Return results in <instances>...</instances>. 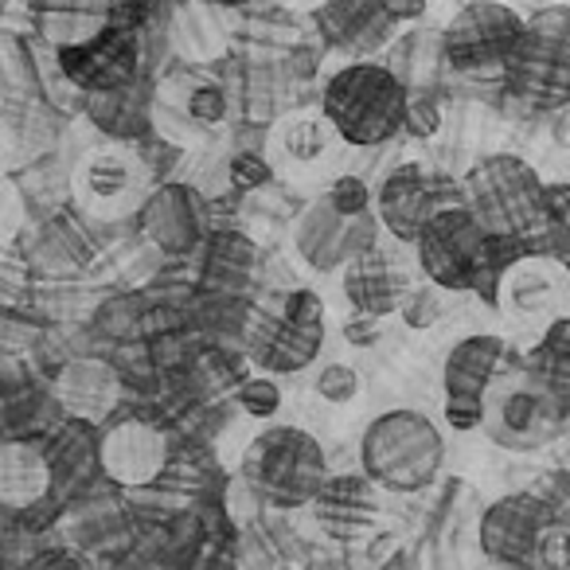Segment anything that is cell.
Here are the masks:
<instances>
[{
    "mask_svg": "<svg viewBox=\"0 0 570 570\" xmlns=\"http://www.w3.org/2000/svg\"><path fill=\"white\" fill-rule=\"evenodd\" d=\"M321 110L344 137V145L372 149L406 129L411 90L383 63H348L328 79Z\"/></svg>",
    "mask_w": 570,
    "mask_h": 570,
    "instance_id": "cell-1",
    "label": "cell"
},
{
    "mask_svg": "<svg viewBox=\"0 0 570 570\" xmlns=\"http://www.w3.org/2000/svg\"><path fill=\"white\" fill-rule=\"evenodd\" d=\"M360 465L387 492H422L445 465V438L422 411H387L360 438Z\"/></svg>",
    "mask_w": 570,
    "mask_h": 570,
    "instance_id": "cell-2",
    "label": "cell"
},
{
    "mask_svg": "<svg viewBox=\"0 0 570 570\" xmlns=\"http://www.w3.org/2000/svg\"><path fill=\"white\" fill-rule=\"evenodd\" d=\"M570 411L551 395L543 380L528 364L500 367L484 395L481 430L492 445L508 453H535L562 438Z\"/></svg>",
    "mask_w": 570,
    "mask_h": 570,
    "instance_id": "cell-3",
    "label": "cell"
},
{
    "mask_svg": "<svg viewBox=\"0 0 570 570\" xmlns=\"http://www.w3.org/2000/svg\"><path fill=\"white\" fill-rule=\"evenodd\" d=\"M325 344V302L309 289L266 294L246 321V348L266 375H294Z\"/></svg>",
    "mask_w": 570,
    "mask_h": 570,
    "instance_id": "cell-4",
    "label": "cell"
},
{
    "mask_svg": "<svg viewBox=\"0 0 570 570\" xmlns=\"http://www.w3.org/2000/svg\"><path fill=\"white\" fill-rule=\"evenodd\" d=\"M243 476L266 500L285 508L313 504L328 481V461L321 442L302 426H269L246 445Z\"/></svg>",
    "mask_w": 570,
    "mask_h": 570,
    "instance_id": "cell-5",
    "label": "cell"
},
{
    "mask_svg": "<svg viewBox=\"0 0 570 570\" xmlns=\"http://www.w3.org/2000/svg\"><path fill=\"white\" fill-rule=\"evenodd\" d=\"M543 188L539 173L515 153H492L481 157L469 168L465 184H461V199L469 212L489 227L492 238H515L528 235L531 223L543 204Z\"/></svg>",
    "mask_w": 570,
    "mask_h": 570,
    "instance_id": "cell-6",
    "label": "cell"
},
{
    "mask_svg": "<svg viewBox=\"0 0 570 570\" xmlns=\"http://www.w3.org/2000/svg\"><path fill=\"white\" fill-rule=\"evenodd\" d=\"M515 95L535 106L570 102V4L539 9L523 28V40L504 67Z\"/></svg>",
    "mask_w": 570,
    "mask_h": 570,
    "instance_id": "cell-7",
    "label": "cell"
},
{
    "mask_svg": "<svg viewBox=\"0 0 570 570\" xmlns=\"http://www.w3.org/2000/svg\"><path fill=\"white\" fill-rule=\"evenodd\" d=\"M489 227L469 212L465 199H458L422 227L414 250H419V269L438 289H473L481 269L489 266Z\"/></svg>",
    "mask_w": 570,
    "mask_h": 570,
    "instance_id": "cell-8",
    "label": "cell"
},
{
    "mask_svg": "<svg viewBox=\"0 0 570 570\" xmlns=\"http://www.w3.org/2000/svg\"><path fill=\"white\" fill-rule=\"evenodd\" d=\"M523 28H528V20L500 0H473L445 24L442 56L453 71L465 75H484L497 67L504 71L508 59L520 48Z\"/></svg>",
    "mask_w": 570,
    "mask_h": 570,
    "instance_id": "cell-9",
    "label": "cell"
},
{
    "mask_svg": "<svg viewBox=\"0 0 570 570\" xmlns=\"http://www.w3.org/2000/svg\"><path fill=\"white\" fill-rule=\"evenodd\" d=\"M149 196V168L129 149H95L75 168V199L98 223H121L129 215H141Z\"/></svg>",
    "mask_w": 570,
    "mask_h": 570,
    "instance_id": "cell-10",
    "label": "cell"
},
{
    "mask_svg": "<svg viewBox=\"0 0 570 570\" xmlns=\"http://www.w3.org/2000/svg\"><path fill=\"white\" fill-rule=\"evenodd\" d=\"M380 215H348L328 199V191H321L294 223V243L297 254L309 262L313 269L328 274V269H344L356 254H364L367 246L380 243Z\"/></svg>",
    "mask_w": 570,
    "mask_h": 570,
    "instance_id": "cell-11",
    "label": "cell"
},
{
    "mask_svg": "<svg viewBox=\"0 0 570 570\" xmlns=\"http://www.w3.org/2000/svg\"><path fill=\"white\" fill-rule=\"evenodd\" d=\"M497 305L515 321H539V325H554V321L570 317V262L554 258V254H520L508 262L504 274L497 282Z\"/></svg>",
    "mask_w": 570,
    "mask_h": 570,
    "instance_id": "cell-12",
    "label": "cell"
},
{
    "mask_svg": "<svg viewBox=\"0 0 570 570\" xmlns=\"http://www.w3.org/2000/svg\"><path fill=\"white\" fill-rule=\"evenodd\" d=\"M504 367V341L500 336H469L458 341L442 367V411L453 430H476L484 419V395Z\"/></svg>",
    "mask_w": 570,
    "mask_h": 570,
    "instance_id": "cell-13",
    "label": "cell"
},
{
    "mask_svg": "<svg viewBox=\"0 0 570 570\" xmlns=\"http://www.w3.org/2000/svg\"><path fill=\"white\" fill-rule=\"evenodd\" d=\"M458 204L450 180L438 173H430L426 165L411 160V165H399L387 180L375 191V215H380L383 230L399 243H419L422 227L434 219L442 207Z\"/></svg>",
    "mask_w": 570,
    "mask_h": 570,
    "instance_id": "cell-14",
    "label": "cell"
},
{
    "mask_svg": "<svg viewBox=\"0 0 570 570\" xmlns=\"http://www.w3.org/2000/svg\"><path fill=\"white\" fill-rule=\"evenodd\" d=\"M395 243H375L344 266V297L364 317H391L403 313L414 294V274L406 254Z\"/></svg>",
    "mask_w": 570,
    "mask_h": 570,
    "instance_id": "cell-15",
    "label": "cell"
},
{
    "mask_svg": "<svg viewBox=\"0 0 570 570\" xmlns=\"http://www.w3.org/2000/svg\"><path fill=\"white\" fill-rule=\"evenodd\" d=\"M137 36L134 28L118 24L114 20L102 36L79 43V48H63L59 51V67L75 87L90 90V95H118L134 82L137 75Z\"/></svg>",
    "mask_w": 570,
    "mask_h": 570,
    "instance_id": "cell-16",
    "label": "cell"
},
{
    "mask_svg": "<svg viewBox=\"0 0 570 570\" xmlns=\"http://www.w3.org/2000/svg\"><path fill=\"white\" fill-rule=\"evenodd\" d=\"M98 465L121 489L153 484L168 465V438L157 422L121 419L98 442Z\"/></svg>",
    "mask_w": 570,
    "mask_h": 570,
    "instance_id": "cell-17",
    "label": "cell"
},
{
    "mask_svg": "<svg viewBox=\"0 0 570 570\" xmlns=\"http://www.w3.org/2000/svg\"><path fill=\"white\" fill-rule=\"evenodd\" d=\"M554 523V512L543 497L531 492H512V497L497 500L489 512L481 515V551L484 559H508V562H528L535 554L543 531Z\"/></svg>",
    "mask_w": 570,
    "mask_h": 570,
    "instance_id": "cell-18",
    "label": "cell"
},
{
    "mask_svg": "<svg viewBox=\"0 0 570 570\" xmlns=\"http://www.w3.org/2000/svg\"><path fill=\"white\" fill-rule=\"evenodd\" d=\"M141 230L157 250L191 254L207 235V204L188 184H160L141 207Z\"/></svg>",
    "mask_w": 570,
    "mask_h": 570,
    "instance_id": "cell-19",
    "label": "cell"
},
{
    "mask_svg": "<svg viewBox=\"0 0 570 570\" xmlns=\"http://www.w3.org/2000/svg\"><path fill=\"white\" fill-rule=\"evenodd\" d=\"M344 145V137L336 134V126L321 114H294L269 137V165L282 168L289 176H317L325 165H333L336 149Z\"/></svg>",
    "mask_w": 570,
    "mask_h": 570,
    "instance_id": "cell-20",
    "label": "cell"
},
{
    "mask_svg": "<svg viewBox=\"0 0 570 570\" xmlns=\"http://www.w3.org/2000/svg\"><path fill=\"white\" fill-rule=\"evenodd\" d=\"M32 20L56 51L79 48L114 24V0H32Z\"/></svg>",
    "mask_w": 570,
    "mask_h": 570,
    "instance_id": "cell-21",
    "label": "cell"
},
{
    "mask_svg": "<svg viewBox=\"0 0 570 570\" xmlns=\"http://www.w3.org/2000/svg\"><path fill=\"white\" fill-rule=\"evenodd\" d=\"M317 20L325 40L348 51H375L395 32V20L387 17L380 0H328Z\"/></svg>",
    "mask_w": 570,
    "mask_h": 570,
    "instance_id": "cell-22",
    "label": "cell"
},
{
    "mask_svg": "<svg viewBox=\"0 0 570 570\" xmlns=\"http://www.w3.org/2000/svg\"><path fill=\"white\" fill-rule=\"evenodd\" d=\"M51 489V461L40 442L32 438H12L0 450V504L9 512L40 504Z\"/></svg>",
    "mask_w": 570,
    "mask_h": 570,
    "instance_id": "cell-23",
    "label": "cell"
},
{
    "mask_svg": "<svg viewBox=\"0 0 570 570\" xmlns=\"http://www.w3.org/2000/svg\"><path fill=\"white\" fill-rule=\"evenodd\" d=\"M59 403L75 414V419H106V414L118 406L121 399V383L114 375L110 364L102 360H75L59 372V387H56Z\"/></svg>",
    "mask_w": 570,
    "mask_h": 570,
    "instance_id": "cell-24",
    "label": "cell"
},
{
    "mask_svg": "<svg viewBox=\"0 0 570 570\" xmlns=\"http://www.w3.org/2000/svg\"><path fill=\"white\" fill-rule=\"evenodd\" d=\"M380 484L372 476H328L325 489L317 492L313 508H317V520L325 523L333 535H356L367 523L375 520L380 504H375V492Z\"/></svg>",
    "mask_w": 570,
    "mask_h": 570,
    "instance_id": "cell-25",
    "label": "cell"
},
{
    "mask_svg": "<svg viewBox=\"0 0 570 570\" xmlns=\"http://www.w3.org/2000/svg\"><path fill=\"white\" fill-rule=\"evenodd\" d=\"M523 364L551 387V395L570 411V317L547 325L543 341L528 352Z\"/></svg>",
    "mask_w": 570,
    "mask_h": 570,
    "instance_id": "cell-26",
    "label": "cell"
},
{
    "mask_svg": "<svg viewBox=\"0 0 570 570\" xmlns=\"http://www.w3.org/2000/svg\"><path fill=\"white\" fill-rule=\"evenodd\" d=\"M528 238H539V250L570 262V184H547L539 215Z\"/></svg>",
    "mask_w": 570,
    "mask_h": 570,
    "instance_id": "cell-27",
    "label": "cell"
},
{
    "mask_svg": "<svg viewBox=\"0 0 570 570\" xmlns=\"http://www.w3.org/2000/svg\"><path fill=\"white\" fill-rule=\"evenodd\" d=\"M531 570H570V523L554 520L551 528L543 531L535 554H531Z\"/></svg>",
    "mask_w": 570,
    "mask_h": 570,
    "instance_id": "cell-28",
    "label": "cell"
},
{
    "mask_svg": "<svg viewBox=\"0 0 570 570\" xmlns=\"http://www.w3.org/2000/svg\"><path fill=\"white\" fill-rule=\"evenodd\" d=\"M360 387H364V383H360L356 367H348V364H328V367H321V375H317V395L336 406L352 403V399L360 395Z\"/></svg>",
    "mask_w": 570,
    "mask_h": 570,
    "instance_id": "cell-29",
    "label": "cell"
},
{
    "mask_svg": "<svg viewBox=\"0 0 570 570\" xmlns=\"http://www.w3.org/2000/svg\"><path fill=\"white\" fill-rule=\"evenodd\" d=\"M328 199H333L341 212H348V215H367V212H375V196H372V188H367L360 176H333V184H328Z\"/></svg>",
    "mask_w": 570,
    "mask_h": 570,
    "instance_id": "cell-30",
    "label": "cell"
},
{
    "mask_svg": "<svg viewBox=\"0 0 570 570\" xmlns=\"http://www.w3.org/2000/svg\"><path fill=\"white\" fill-rule=\"evenodd\" d=\"M238 403L243 411H250L254 419H274L277 406H282V387L274 380H246L238 387Z\"/></svg>",
    "mask_w": 570,
    "mask_h": 570,
    "instance_id": "cell-31",
    "label": "cell"
},
{
    "mask_svg": "<svg viewBox=\"0 0 570 570\" xmlns=\"http://www.w3.org/2000/svg\"><path fill=\"white\" fill-rule=\"evenodd\" d=\"M403 317L411 328H430L434 325V317H442V297H438L434 282H430L426 289H414L411 302H406V309H403Z\"/></svg>",
    "mask_w": 570,
    "mask_h": 570,
    "instance_id": "cell-32",
    "label": "cell"
},
{
    "mask_svg": "<svg viewBox=\"0 0 570 570\" xmlns=\"http://www.w3.org/2000/svg\"><path fill=\"white\" fill-rule=\"evenodd\" d=\"M274 176V165L262 157H250V153H238L235 160H230V180L238 184V188H262V184Z\"/></svg>",
    "mask_w": 570,
    "mask_h": 570,
    "instance_id": "cell-33",
    "label": "cell"
},
{
    "mask_svg": "<svg viewBox=\"0 0 570 570\" xmlns=\"http://www.w3.org/2000/svg\"><path fill=\"white\" fill-rule=\"evenodd\" d=\"M188 114L196 121H207V126H212V121L223 118V95L215 87H199L196 95H191V102H188Z\"/></svg>",
    "mask_w": 570,
    "mask_h": 570,
    "instance_id": "cell-34",
    "label": "cell"
},
{
    "mask_svg": "<svg viewBox=\"0 0 570 570\" xmlns=\"http://www.w3.org/2000/svg\"><path fill=\"white\" fill-rule=\"evenodd\" d=\"M442 126V114H438L434 102H419V98H411V114H406V129L419 137L434 134V129Z\"/></svg>",
    "mask_w": 570,
    "mask_h": 570,
    "instance_id": "cell-35",
    "label": "cell"
},
{
    "mask_svg": "<svg viewBox=\"0 0 570 570\" xmlns=\"http://www.w3.org/2000/svg\"><path fill=\"white\" fill-rule=\"evenodd\" d=\"M383 9H387V17L395 20V24H406V20H419L422 12H426V0H380Z\"/></svg>",
    "mask_w": 570,
    "mask_h": 570,
    "instance_id": "cell-36",
    "label": "cell"
},
{
    "mask_svg": "<svg viewBox=\"0 0 570 570\" xmlns=\"http://www.w3.org/2000/svg\"><path fill=\"white\" fill-rule=\"evenodd\" d=\"M277 4H285V9H294V12H321L328 0H277Z\"/></svg>",
    "mask_w": 570,
    "mask_h": 570,
    "instance_id": "cell-37",
    "label": "cell"
},
{
    "mask_svg": "<svg viewBox=\"0 0 570 570\" xmlns=\"http://www.w3.org/2000/svg\"><path fill=\"white\" fill-rule=\"evenodd\" d=\"M476 570H531V562H508V559H484Z\"/></svg>",
    "mask_w": 570,
    "mask_h": 570,
    "instance_id": "cell-38",
    "label": "cell"
},
{
    "mask_svg": "<svg viewBox=\"0 0 570 570\" xmlns=\"http://www.w3.org/2000/svg\"><path fill=\"white\" fill-rule=\"evenodd\" d=\"M36 570H79V567H75L71 559H43Z\"/></svg>",
    "mask_w": 570,
    "mask_h": 570,
    "instance_id": "cell-39",
    "label": "cell"
},
{
    "mask_svg": "<svg viewBox=\"0 0 570 570\" xmlns=\"http://www.w3.org/2000/svg\"><path fill=\"white\" fill-rule=\"evenodd\" d=\"M212 4H227V9H235V4H246V0H212Z\"/></svg>",
    "mask_w": 570,
    "mask_h": 570,
    "instance_id": "cell-40",
    "label": "cell"
}]
</instances>
